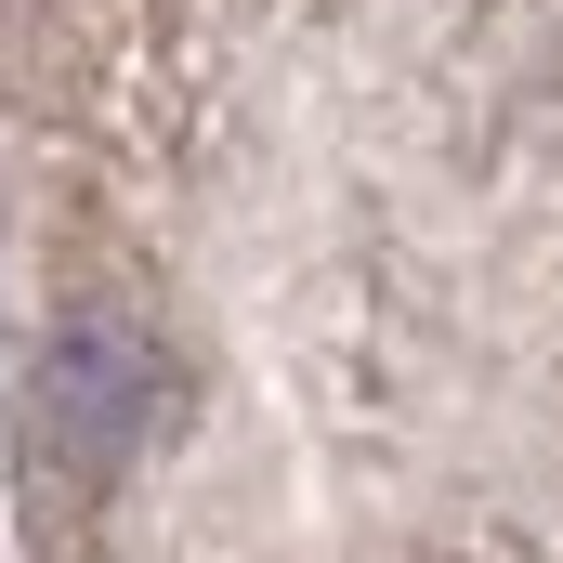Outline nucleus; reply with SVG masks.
<instances>
[{
	"label": "nucleus",
	"instance_id": "obj_1",
	"mask_svg": "<svg viewBox=\"0 0 563 563\" xmlns=\"http://www.w3.org/2000/svg\"><path fill=\"white\" fill-rule=\"evenodd\" d=\"M170 407V380H157V341H144L132 314H66L53 341H40V394H26V420H40V459L53 472H119L144 432Z\"/></svg>",
	"mask_w": 563,
	"mask_h": 563
}]
</instances>
